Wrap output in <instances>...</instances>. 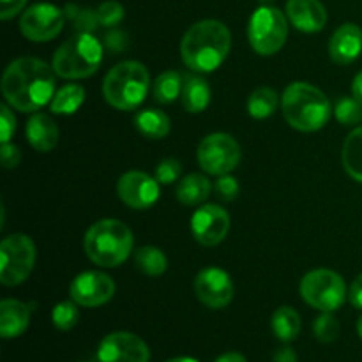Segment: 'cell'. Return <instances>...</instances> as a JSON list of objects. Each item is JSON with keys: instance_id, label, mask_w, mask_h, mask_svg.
<instances>
[{"instance_id": "obj_1", "label": "cell", "mask_w": 362, "mask_h": 362, "mask_svg": "<svg viewBox=\"0 0 362 362\" xmlns=\"http://www.w3.org/2000/svg\"><path fill=\"white\" fill-rule=\"evenodd\" d=\"M2 94L14 110L37 112L55 95V71L35 57L13 60L4 71Z\"/></svg>"}, {"instance_id": "obj_2", "label": "cell", "mask_w": 362, "mask_h": 362, "mask_svg": "<svg viewBox=\"0 0 362 362\" xmlns=\"http://www.w3.org/2000/svg\"><path fill=\"white\" fill-rule=\"evenodd\" d=\"M232 46L228 27L218 20H202L191 25L180 41V57L189 69L212 73L226 60Z\"/></svg>"}, {"instance_id": "obj_3", "label": "cell", "mask_w": 362, "mask_h": 362, "mask_svg": "<svg viewBox=\"0 0 362 362\" xmlns=\"http://www.w3.org/2000/svg\"><path fill=\"white\" fill-rule=\"evenodd\" d=\"M283 117L290 127L303 133H313L322 129L331 119V103L327 95L315 85L306 81H296L283 92Z\"/></svg>"}, {"instance_id": "obj_4", "label": "cell", "mask_w": 362, "mask_h": 362, "mask_svg": "<svg viewBox=\"0 0 362 362\" xmlns=\"http://www.w3.org/2000/svg\"><path fill=\"white\" fill-rule=\"evenodd\" d=\"M85 255L99 267H119L133 251V232L119 219H101L87 230Z\"/></svg>"}, {"instance_id": "obj_5", "label": "cell", "mask_w": 362, "mask_h": 362, "mask_svg": "<svg viewBox=\"0 0 362 362\" xmlns=\"http://www.w3.org/2000/svg\"><path fill=\"white\" fill-rule=\"evenodd\" d=\"M151 76L144 64L126 60L108 71L103 80V94L108 105L120 112L136 110L147 98Z\"/></svg>"}, {"instance_id": "obj_6", "label": "cell", "mask_w": 362, "mask_h": 362, "mask_svg": "<svg viewBox=\"0 0 362 362\" xmlns=\"http://www.w3.org/2000/svg\"><path fill=\"white\" fill-rule=\"evenodd\" d=\"M103 62V46L92 34L78 32L57 48L52 67L60 78L81 80L99 69Z\"/></svg>"}, {"instance_id": "obj_7", "label": "cell", "mask_w": 362, "mask_h": 362, "mask_svg": "<svg viewBox=\"0 0 362 362\" xmlns=\"http://www.w3.org/2000/svg\"><path fill=\"white\" fill-rule=\"evenodd\" d=\"M288 37V23L285 14L271 6H262L251 14L247 25V39L258 55H274L285 46Z\"/></svg>"}, {"instance_id": "obj_8", "label": "cell", "mask_w": 362, "mask_h": 362, "mask_svg": "<svg viewBox=\"0 0 362 362\" xmlns=\"http://www.w3.org/2000/svg\"><path fill=\"white\" fill-rule=\"evenodd\" d=\"M300 296L322 313L339 310L346 299V286L341 276L331 269H315L308 272L300 281Z\"/></svg>"}, {"instance_id": "obj_9", "label": "cell", "mask_w": 362, "mask_h": 362, "mask_svg": "<svg viewBox=\"0 0 362 362\" xmlns=\"http://www.w3.org/2000/svg\"><path fill=\"white\" fill-rule=\"evenodd\" d=\"M35 264L34 240L23 233H14L0 243V283L4 286L21 285L30 276Z\"/></svg>"}, {"instance_id": "obj_10", "label": "cell", "mask_w": 362, "mask_h": 362, "mask_svg": "<svg viewBox=\"0 0 362 362\" xmlns=\"http://www.w3.org/2000/svg\"><path fill=\"white\" fill-rule=\"evenodd\" d=\"M202 170L211 175H228L240 161V147L233 136L226 133H212L200 141L197 151Z\"/></svg>"}, {"instance_id": "obj_11", "label": "cell", "mask_w": 362, "mask_h": 362, "mask_svg": "<svg viewBox=\"0 0 362 362\" xmlns=\"http://www.w3.org/2000/svg\"><path fill=\"white\" fill-rule=\"evenodd\" d=\"M66 21V13L48 2L28 7L20 20L21 34L34 42H48L60 34Z\"/></svg>"}, {"instance_id": "obj_12", "label": "cell", "mask_w": 362, "mask_h": 362, "mask_svg": "<svg viewBox=\"0 0 362 362\" xmlns=\"http://www.w3.org/2000/svg\"><path fill=\"white\" fill-rule=\"evenodd\" d=\"M99 362H148L147 343L133 332H112L105 336L98 349Z\"/></svg>"}, {"instance_id": "obj_13", "label": "cell", "mask_w": 362, "mask_h": 362, "mask_svg": "<svg viewBox=\"0 0 362 362\" xmlns=\"http://www.w3.org/2000/svg\"><path fill=\"white\" fill-rule=\"evenodd\" d=\"M69 296L78 306L98 308L108 303L115 296V283L105 272H81L71 283Z\"/></svg>"}, {"instance_id": "obj_14", "label": "cell", "mask_w": 362, "mask_h": 362, "mask_svg": "<svg viewBox=\"0 0 362 362\" xmlns=\"http://www.w3.org/2000/svg\"><path fill=\"white\" fill-rule=\"evenodd\" d=\"M194 293L198 300L212 310L226 308L233 299V283L226 271L219 267H207L194 278Z\"/></svg>"}, {"instance_id": "obj_15", "label": "cell", "mask_w": 362, "mask_h": 362, "mask_svg": "<svg viewBox=\"0 0 362 362\" xmlns=\"http://www.w3.org/2000/svg\"><path fill=\"white\" fill-rule=\"evenodd\" d=\"M117 193L127 207L145 211L159 200V182L145 172L133 170L120 177L117 182Z\"/></svg>"}, {"instance_id": "obj_16", "label": "cell", "mask_w": 362, "mask_h": 362, "mask_svg": "<svg viewBox=\"0 0 362 362\" xmlns=\"http://www.w3.org/2000/svg\"><path fill=\"white\" fill-rule=\"evenodd\" d=\"M230 216L219 205H204L191 218V232L202 246H216L228 235Z\"/></svg>"}, {"instance_id": "obj_17", "label": "cell", "mask_w": 362, "mask_h": 362, "mask_svg": "<svg viewBox=\"0 0 362 362\" xmlns=\"http://www.w3.org/2000/svg\"><path fill=\"white\" fill-rule=\"evenodd\" d=\"M362 53V30L359 25L345 23L336 28L329 41V55L332 62L349 66L356 62Z\"/></svg>"}, {"instance_id": "obj_18", "label": "cell", "mask_w": 362, "mask_h": 362, "mask_svg": "<svg viewBox=\"0 0 362 362\" xmlns=\"http://www.w3.org/2000/svg\"><path fill=\"white\" fill-rule=\"evenodd\" d=\"M286 14L290 23L306 34L320 32L327 23V11L320 0H288Z\"/></svg>"}, {"instance_id": "obj_19", "label": "cell", "mask_w": 362, "mask_h": 362, "mask_svg": "<svg viewBox=\"0 0 362 362\" xmlns=\"http://www.w3.org/2000/svg\"><path fill=\"white\" fill-rule=\"evenodd\" d=\"M30 324V310L16 299H4L0 303V336L4 339L18 338Z\"/></svg>"}, {"instance_id": "obj_20", "label": "cell", "mask_w": 362, "mask_h": 362, "mask_svg": "<svg viewBox=\"0 0 362 362\" xmlns=\"http://www.w3.org/2000/svg\"><path fill=\"white\" fill-rule=\"evenodd\" d=\"M25 133L28 144L37 152H49L59 144V127L55 120L46 113H34L28 119Z\"/></svg>"}, {"instance_id": "obj_21", "label": "cell", "mask_w": 362, "mask_h": 362, "mask_svg": "<svg viewBox=\"0 0 362 362\" xmlns=\"http://www.w3.org/2000/svg\"><path fill=\"white\" fill-rule=\"evenodd\" d=\"M180 101L187 113H202L204 110H207L209 103H211V87H209L207 80L202 76H194V74L184 76Z\"/></svg>"}, {"instance_id": "obj_22", "label": "cell", "mask_w": 362, "mask_h": 362, "mask_svg": "<svg viewBox=\"0 0 362 362\" xmlns=\"http://www.w3.org/2000/svg\"><path fill=\"white\" fill-rule=\"evenodd\" d=\"M211 180L202 173H189L177 186V200L187 207L204 204L211 194Z\"/></svg>"}, {"instance_id": "obj_23", "label": "cell", "mask_w": 362, "mask_h": 362, "mask_svg": "<svg viewBox=\"0 0 362 362\" xmlns=\"http://www.w3.org/2000/svg\"><path fill=\"white\" fill-rule=\"evenodd\" d=\"M134 126L148 140H161L170 133L172 122H170V117L161 110L147 108L136 113Z\"/></svg>"}, {"instance_id": "obj_24", "label": "cell", "mask_w": 362, "mask_h": 362, "mask_svg": "<svg viewBox=\"0 0 362 362\" xmlns=\"http://www.w3.org/2000/svg\"><path fill=\"white\" fill-rule=\"evenodd\" d=\"M341 163L345 172L362 184V126L356 127L346 136L341 151Z\"/></svg>"}, {"instance_id": "obj_25", "label": "cell", "mask_w": 362, "mask_h": 362, "mask_svg": "<svg viewBox=\"0 0 362 362\" xmlns=\"http://www.w3.org/2000/svg\"><path fill=\"white\" fill-rule=\"evenodd\" d=\"M83 101L85 88L78 83H69L55 92L52 103H49V108L57 115H71V113L78 112Z\"/></svg>"}, {"instance_id": "obj_26", "label": "cell", "mask_w": 362, "mask_h": 362, "mask_svg": "<svg viewBox=\"0 0 362 362\" xmlns=\"http://www.w3.org/2000/svg\"><path fill=\"white\" fill-rule=\"evenodd\" d=\"M272 331L283 343H290L299 336L300 317L293 308L281 306L272 315Z\"/></svg>"}, {"instance_id": "obj_27", "label": "cell", "mask_w": 362, "mask_h": 362, "mask_svg": "<svg viewBox=\"0 0 362 362\" xmlns=\"http://www.w3.org/2000/svg\"><path fill=\"white\" fill-rule=\"evenodd\" d=\"M182 76L177 71H165L159 74L152 87V95L161 105H170L182 94Z\"/></svg>"}, {"instance_id": "obj_28", "label": "cell", "mask_w": 362, "mask_h": 362, "mask_svg": "<svg viewBox=\"0 0 362 362\" xmlns=\"http://www.w3.org/2000/svg\"><path fill=\"white\" fill-rule=\"evenodd\" d=\"M278 105V92H276L274 88L260 87L250 95V99H247V113H250L253 119L264 120L276 112Z\"/></svg>"}, {"instance_id": "obj_29", "label": "cell", "mask_w": 362, "mask_h": 362, "mask_svg": "<svg viewBox=\"0 0 362 362\" xmlns=\"http://www.w3.org/2000/svg\"><path fill=\"white\" fill-rule=\"evenodd\" d=\"M134 264L144 274L161 276L168 267L166 255L156 246H144L134 253Z\"/></svg>"}, {"instance_id": "obj_30", "label": "cell", "mask_w": 362, "mask_h": 362, "mask_svg": "<svg viewBox=\"0 0 362 362\" xmlns=\"http://www.w3.org/2000/svg\"><path fill=\"white\" fill-rule=\"evenodd\" d=\"M80 320L78 304L71 300H62L52 310V322L59 331H71Z\"/></svg>"}, {"instance_id": "obj_31", "label": "cell", "mask_w": 362, "mask_h": 362, "mask_svg": "<svg viewBox=\"0 0 362 362\" xmlns=\"http://www.w3.org/2000/svg\"><path fill=\"white\" fill-rule=\"evenodd\" d=\"M334 117L343 126L362 122V105L356 98H341L334 106Z\"/></svg>"}, {"instance_id": "obj_32", "label": "cell", "mask_w": 362, "mask_h": 362, "mask_svg": "<svg viewBox=\"0 0 362 362\" xmlns=\"http://www.w3.org/2000/svg\"><path fill=\"white\" fill-rule=\"evenodd\" d=\"M64 13L67 18H73L76 30L83 34H92V30L99 25L98 13L92 9H78L76 6H67Z\"/></svg>"}, {"instance_id": "obj_33", "label": "cell", "mask_w": 362, "mask_h": 362, "mask_svg": "<svg viewBox=\"0 0 362 362\" xmlns=\"http://www.w3.org/2000/svg\"><path fill=\"white\" fill-rule=\"evenodd\" d=\"M315 336L322 343H332L339 336V322L332 313H322L315 322Z\"/></svg>"}, {"instance_id": "obj_34", "label": "cell", "mask_w": 362, "mask_h": 362, "mask_svg": "<svg viewBox=\"0 0 362 362\" xmlns=\"http://www.w3.org/2000/svg\"><path fill=\"white\" fill-rule=\"evenodd\" d=\"M95 13H98L99 25H103V27H115V25L122 21L124 7L119 2H115V0H108V2H103Z\"/></svg>"}, {"instance_id": "obj_35", "label": "cell", "mask_w": 362, "mask_h": 362, "mask_svg": "<svg viewBox=\"0 0 362 362\" xmlns=\"http://www.w3.org/2000/svg\"><path fill=\"white\" fill-rule=\"evenodd\" d=\"M180 173H182L180 163L173 158H166L156 168V179L159 184H172L179 179Z\"/></svg>"}, {"instance_id": "obj_36", "label": "cell", "mask_w": 362, "mask_h": 362, "mask_svg": "<svg viewBox=\"0 0 362 362\" xmlns=\"http://www.w3.org/2000/svg\"><path fill=\"white\" fill-rule=\"evenodd\" d=\"M216 193L225 202L235 200L237 194H239V182L230 173L228 175H221L218 179V182H216Z\"/></svg>"}, {"instance_id": "obj_37", "label": "cell", "mask_w": 362, "mask_h": 362, "mask_svg": "<svg viewBox=\"0 0 362 362\" xmlns=\"http://www.w3.org/2000/svg\"><path fill=\"white\" fill-rule=\"evenodd\" d=\"M14 129H16V119H14L9 106L4 105L2 108H0V141H2V144H9Z\"/></svg>"}, {"instance_id": "obj_38", "label": "cell", "mask_w": 362, "mask_h": 362, "mask_svg": "<svg viewBox=\"0 0 362 362\" xmlns=\"http://www.w3.org/2000/svg\"><path fill=\"white\" fill-rule=\"evenodd\" d=\"M0 159H2L4 168L7 170L16 168L21 161L20 148L13 144H2V148H0Z\"/></svg>"}, {"instance_id": "obj_39", "label": "cell", "mask_w": 362, "mask_h": 362, "mask_svg": "<svg viewBox=\"0 0 362 362\" xmlns=\"http://www.w3.org/2000/svg\"><path fill=\"white\" fill-rule=\"evenodd\" d=\"M27 0H0V18L11 20L25 7Z\"/></svg>"}, {"instance_id": "obj_40", "label": "cell", "mask_w": 362, "mask_h": 362, "mask_svg": "<svg viewBox=\"0 0 362 362\" xmlns=\"http://www.w3.org/2000/svg\"><path fill=\"white\" fill-rule=\"evenodd\" d=\"M106 45H108V48L113 49V52H122L127 45V39L120 30H113L106 35Z\"/></svg>"}, {"instance_id": "obj_41", "label": "cell", "mask_w": 362, "mask_h": 362, "mask_svg": "<svg viewBox=\"0 0 362 362\" xmlns=\"http://www.w3.org/2000/svg\"><path fill=\"white\" fill-rule=\"evenodd\" d=\"M349 299H350V303H352L354 308L362 310V274L357 276L356 281H354L352 286H350Z\"/></svg>"}, {"instance_id": "obj_42", "label": "cell", "mask_w": 362, "mask_h": 362, "mask_svg": "<svg viewBox=\"0 0 362 362\" xmlns=\"http://www.w3.org/2000/svg\"><path fill=\"white\" fill-rule=\"evenodd\" d=\"M272 362H297V356L296 352H293V349H290V346H283V349H279L278 352L274 354V359Z\"/></svg>"}, {"instance_id": "obj_43", "label": "cell", "mask_w": 362, "mask_h": 362, "mask_svg": "<svg viewBox=\"0 0 362 362\" xmlns=\"http://www.w3.org/2000/svg\"><path fill=\"white\" fill-rule=\"evenodd\" d=\"M352 95L362 105V71L352 81Z\"/></svg>"}, {"instance_id": "obj_44", "label": "cell", "mask_w": 362, "mask_h": 362, "mask_svg": "<svg viewBox=\"0 0 362 362\" xmlns=\"http://www.w3.org/2000/svg\"><path fill=\"white\" fill-rule=\"evenodd\" d=\"M214 362H247V361L243 354L228 352V354H223V356H219Z\"/></svg>"}, {"instance_id": "obj_45", "label": "cell", "mask_w": 362, "mask_h": 362, "mask_svg": "<svg viewBox=\"0 0 362 362\" xmlns=\"http://www.w3.org/2000/svg\"><path fill=\"white\" fill-rule=\"evenodd\" d=\"M166 362H198V361L193 359V357H175V359H170Z\"/></svg>"}, {"instance_id": "obj_46", "label": "cell", "mask_w": 362, "mask_h": 362, "mask_svg": "<svg viewBox=\"0 0 362 362\" xmlns=\"http://www.w3.org/2000/svg\"><path fill=\"white\" fill-rule=\"evenodd\" d=\"M357 332H359V336L362 339V317L359 318V322H357Z\"/></svg>"}, {"instance_id": "obj_47", "label": "cell", "mask_w": 362, "mask_h": 362, "mask_svg": "<svg viewBox=\"0 0 362 362\" xmlns=\"http://www.w3.org/2000/svg\"><path fill=\"white\" fill-rule=\"evenodd\" d=\"M262 2H271V0H262Z\"/></svg>"}]
</instances>
